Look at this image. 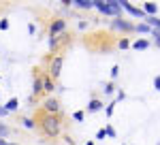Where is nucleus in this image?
Masks as SVG:
<instances>
[{"label": "nucleus", "instance_id": "obj_24", "mask_svg": "<svg viewBox=\"0 0 160 145\" xmlns=\"http://www.w3.org/2000/svg\"><path fill=\"white\" fill-rule=\"evenodd\" d=\"M154 88H156V90H158V92H160V75H158V77H156V79H154Z\"/></svg>", "mask_w": 160, "mask_h": 145}, {"label": "nucleus", "instance_id": "obj_30", "mask_svg": "<svg viewBox=\"0 0 160 145\" xmlns=\"http://www.w3.org/2000/svg\"><path fill=\"white\" fill-rule=\"evenodd\" d=\"M86 145H94V143H92V141H88V143H86Z\"/></svg>", "mask_w": 160, "mask_h": 145}, {"label": "nucleus", "instance_id": "obj_22", "mask_svg": "<svg viewBox=\"0 0 160 145\" xmlns=\"http://www.w3.org/2000/svg\"><path fill=\"white\" fill-rule=\"evenodd\" d=\"M9 28V19H0V30H7Z\"/></svg>", "mask_w": 160, "mask_h": 145}, {"label": "nucleus", "instance_id": "obj_19", "mask_svg": "<svg viewBox=\"0 0 160 145\" xmlns=\"http://www.w3.org/2000/svg\"><path fill=\"white\" fill-rule=\"evenodd\" d=\"M7 134H9V128H7V126L0 122V139H2V137H7Z\"/></svg>", "mask_w": 160, "mask_h": 145}, {"label": "nucleus", "instance_id": "obj_13", "mask_svg": "<svg viewBox=\"0 0 160 145\" xmlns=\"http://www.w3.org/2000/svg\"><path fill=\"white\" fill-rule=\"evenodd\" d=\"M75 4H77L79 9H92V7H94L92 0H75Z\"/></svg>", "mask_w": 160, "mask_h": 145}, {"label": "nucleus", "instance_id": "obj_9", "mask_svg": "<svg viewBox=\"0 0 160 145\" xmlns=\"http://www.w3.org/2000/svg\"><path fill=\"white\" fill-rule=\"evenodd\" d=\"M32 92H34V94H37V96H41V94H43V92H45V90H43V75H34V83H32Z\"/></svg>", "mask_w": 160, "mask_h": 145}, {"label": "nucleus", "instance_id": "obj_26", "mask_svg": "<svg viewBox=\"0 0 160 145\" xmlns=\"http://www.w3.org/2000/svg\"><path fill=\"white\" fill-rule=\"evenodd\" d=\"M107 137H115V130H113L111 126H107Z\"/></svg>", "mask_w": 160, "mask_h": 145}, {"label": "nucleus", "instance_id": "obj_14", "mask_svg": "<svg viewBox=\"0 0 160 145\" xmlns=\"http://www.w3.org/2000/svg\"><path fill=\"white\" fill-rule=\"evenodd\" d=\"M132 47H135L137 51H139V49H148V47H149V43L145 41V38H141V41H135V43H132Z\"/></svg>", "mask_w": 160, "mask_h": 145}, {"label": "nucleus", "instance_id": "obj_7", "mask_svg": "<svg viewBox=\"0 0 160 145\" xmlns=\"http://www.w3.org/2000/svg\"><path fill=\"white\" fill-rule=\"evenodd\" d=\"M122 9H126L130 15H135V17H148V13L143 11L141 7H132V4H130V2H126V0H122Z\"/></svg>", "mask_w": 160, "mask_h": 145}, {"label": "nucleus", "instance_id": "obj_8", "mask_svg": "<svg viewBox=\"0 0 160 145\" xmlns=\"http://www.w3.org/2000/svg\"><path fill=\"white\" fill-rule=\"evenodd\" d=\"M113 28H118V30H124V32H132V30H137L135 24H130V22H126V19H113Z\"/></svg>", "mask_w": 160, "mask_h": 145}, {"label": "nucleus", "instance_id": "obj_16", "mask_svg": "<svg viewBox=\"0 0 160 145\" xmlns=\"http://www.w3.org/2000/svg\"><path fill=\"white\" fill-rule=\"evenodd\" d=\"M149 30H152V28H149L148 24H139L137 26V32H149Z\"/></svg>", "mask_w": 160, "mask_h": 145}, {"label": "nucleus", "instance_id": "obj_11", "mask_svg": "<svg viewBox=\"0 0 160 145\" xmlns=\"http://www.w3.org/2000/svg\"><path fill=\"white\" fill-rule=\"evenodd\" d=\"M43 90L45 92H53V79L49 75H43Z\"/></svg>", "mask_w": 160, "mask_h": 145}, {"label": "nucleus", "instance_id": "obj_2", "mask_svg": "<svg viewBox=\"0 0 160 145\" xmlns=\"http://www.w3.org/2000/svg\"><path fill=\"white\" fill-rule=\"evenodd\" d=\"M71 43H73V36L68 34V32H62V34L49 38V49L53 51V53H60V51H64Z\"/></svg>", "mask_w": 160, "mask_h": 145}, {"label": "nucleus", "instance_id": "obj_31", "mask_svg": "<svg viewBox=\"0 0 160 145\" xmlns=\"http://www.w3.org/2000/svg\"><path fill=\"white\" fill-rule=\"evenodd\" d=\"M11 145H17V143H11Z\"/></svg>", "mask_w": 160, "mask_h": 145}, {"label": "nucleus", "instance_id": "obj_21", "mask_svg": "<svg viewBox=\"0 0 160 145\" xmlns=\"http://www.w3.org/2000/svg\"><path fill=\"white\" fill-rule=\"evenodd\" d=\"M105 134H107V128L98 130V132H96V139H102V141H105Z\"/></svg>", "mask_w": 160, "mask_h": 145}, {"label": "nucleus", "instance_id": "obj_17", "mask_svg": "<svg viewBox=\"0 0 160 145\" xmlns=\"http://www.w3.org/2000/svg\"><path fill=\"white\" fill-rule=\"evenodd\" d=\"M118 47H120V49H126V47H130V41H128V38H122V41L118 43Z\"/></svg>", "mask_w": 160, "mask_h": 145}, {"label": "nucleus", "instance_id": "obj_28", "mask_svg": "<svg viewBox=\"0 0 160 145\" xmlns=\"http://www.w3.org/2000/svg\"><path fill=\"white\" fill-rule=\"evenodd\" d=\"M7 113H9V109H7V107H0V115H7Z\"/></svg>", "mask_w": 160, "mask_h": 145}, {"label": "nucleus", "instance_id": "obj_1", "mask_svg": "<svg viewBox=\"0 0 160 145\" xmlns=\"http://www.w3.org/2000/svg\"><path fill=\"white\" fill-rule=\"evenodd\" d=\"M37 122H38V128H41V132L45 134V137H49V139H56L62 130V122L58 115H51V113H45L43 109L38 111L37 115Z\"/></svg>", "mask_w": 160, "mask_h": 145}, {"label": "nucleus", "instance_id": "obj_4", "mask_svg": "<svg viewBox=\"0 0 160 145\" xmlns=\"http://www.w3.org/2000/svg\"><path fill=\"white\" fill-rule=\"evenodd\" d=\"M62 64H64V56H62V53H56V56H51V58H49V68H47V75H49L53 81L60 77Z\"/></svg>", "mask_w": 160, "mask_h": 145}, {"label": "nucleus", "instance_id": "obj_5", "mask_svg": "<svg viewBox=\"0 0 160 145\" xmlns=\"http://www.w3.org/2000/svg\"><path fill=\"white\" fill-rule=\"evenodd\" d=\"M62 32H66V22H64V19H60V17H56V19L49 24V36L53 38V36L62 34Z\"/></svg>", "mask_w": 160, "mask_h": 145}, {"label": "nucleus", "instance_id": "obj_27", "mask_svg": "<svg viewBox=\"0 0 160 145\" xmlns=\"http://www.w3.org/2000/svg\"><path fill=\"white\" fill-rule=\"evenodd\" d=\"M34 30H37V28H34V24H28V32H30V34H34Z\"/></svg>", "mask_w": 160, "mask_h": 145}, {"label": "nucleus", "instance_id": "obj_12", "mask_svg": "<svg viewBox=\"0 0 160 145\" xmlns=\"http://www.w3.org/2000/svg\"><path fill=\"white\" fill-rule=\"evenodd\" d=\"M100 109H102V102H100L98 98L90 100V105H88V111H90V113H96V111H100Z\"/></svg>", "mask_w": 160, "mask_h": 145}, {"label": "nucleus", "instance_id": "obj_10", "mask_svg": "<svg viewBox=\"0 0 160 145\" xmlns=\"http://www.w3.org/2000/svg\"><path fill=\"white\" fill-rule=\"evenodd\" d=\"M143 11L148 13V17H156V11H158V7H156L154 2H145V7H143Z\"/></svg>", "mask_w": 160, "mask_h": 145}, {"label": "nucleus", "instance_id": "obj_23", "mask_svg": "<svg viewBox=\"0 0 160 145\" xmlns=\"http://www.w3.org/2000/svg\"><path fill=\"white\" fill-rule=\"evenodd\" d=\"M113 90H115V85H113V83H107V85H105V92H107V94H111Z\"/></svg>", "mask_w": 160, "mask_h": 145}, {"label": "nucleus", "instance_id": "obj_25", "mask_svg": "<svg viewBox=\"0 0 160 145\" xmlns=\"http://www.w3.org/2000/svg\"><path fill=\"white\" fill-rule=\"evenodd\" d=\"M118 72H120V66H113L111 68V77H118Z\"/></svg>", "mask_w": 160, "mask_h": 145}, {"label": "nucleus", "instance_id": "obj_15", "mask_svg": "<svg viewBox=\"0 0 160 145\" xmlns=\"http://www.w3.org/2000/svg\"><path fill=\"white\" fill-rule=\"evenodd\" d=\"M17 107H19V100H17V98H11V100L7 102V109H9V111H15Z\"/></svg>", "mask_w": 160, "mask_h": 145}, {"label": "nucleus", "instance_id": "obj_20", "mask_svg": "<svg viewBox=\"0 0 160 145\" xmlns=\"http://www.w3.org/2000/svg\"><path fill=\"white\" fill-rule=\"evenodd\" d=\"M73 118H75L77 122H81L83 118H86V115H83V111H75V113H73Z\"/></svg>", "mask_w": 160, "mask_h": 145}, {"label": "nucleus", "instance_id": "obj_3", "mask_svg": "<svg viewBox=\"0 0 160 145\" xmlns=\"http://www.w3.org/2000/svg\"><path fill=\"white\" fill-rule=\"evenodd\" d=\"M94 7L105 15H120V11H122V2H118V0H109V2L94 0Z\"/></svg>", "mask_w": 160, "mask_h": 145}, {"label": "nucleus", "instance_id": "obj_6", "mask_svg": "<svg viewBox=\"0 0 160 145\" xmlns=\"http://www.w3.org/2000/svg\"><path fill=\"white\" fill-rule=\"evenodd\" d=\"M43 111H45V113H51V115H58V113H60V102H58L56 98H47V100L43 102Z\"/></svg>", "mask_w": 160, "mask_h": 145}, {"label": "nucleus", "instance_id": "obj_29", "mask_svg": "<svg viewBox=\"0 0 160 145\" xmlns=\"http://www.w3.org/2000/svg\"><path fill=\"white\" fill-rule=\"evenodd\" d=\"M0 145H11V143H7V141H4V139H0Z\"/></svg>", "mask_w": 160, "mask_h": 145}, {"label": "nucleus", "instance_id": "obj_18", "mask_svg": "<svg viewBox=\"0 0 160 145\" xmlns=\"http://www.w3.org/2000/svg\"><path fill=\"white\" fill-rule=\"evenodd\" d=\"M22 122H24V126H26V128H34V120H30V118H24Z\"/></svg>", "mask_w": 160, "mask_h": 145}]
</instances>
